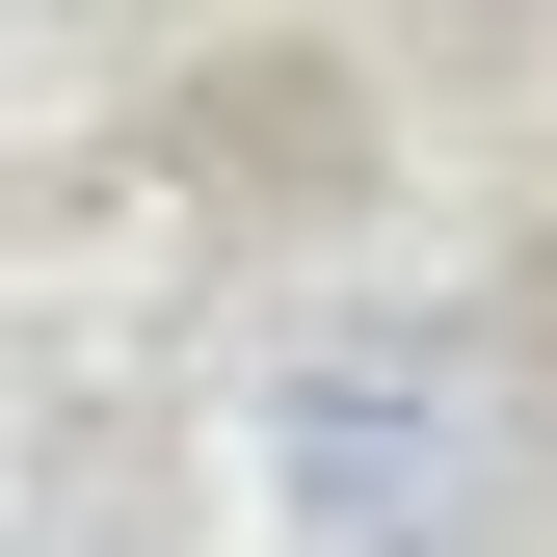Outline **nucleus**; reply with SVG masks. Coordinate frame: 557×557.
<instances>
[{
	"instance_id": "f257e3e1",
	"label": "nucleus",
	"mask_w": 557,
	"mask_h": 557,
	"mask_svg": "<svg viewBox=\"0 0 557 557\" xmlns=\"http://www.w3.org/2000/svg\"><path fill=\"white\" fill-rule=\"evenodd\" d=\"M505 478H531V425H505L478 345H345V372H293V505L345 557H478Z\"/></svg>"
}]
</instances>
